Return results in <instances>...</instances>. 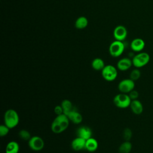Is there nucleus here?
<instances>
[{
    "mask_svg": "<svg viewBox=\"0 0 153 153\" xmlns=\"http://www.w3.org/2000/svg\"><path fill=\"white\" fill-rule=\"evenodd\" d=\"M70 121H72L75 124H79L82 121V116L80 112L75 109L71 111L67 115Z\"/></svg>",
    "mask_w": 153,
    "mask_h": 153,
    "instance_id": "ddd939ff",
    "label": "nucleus"
},
{
    "mask_svg": "<svg viewBox=\"0 0 153 153\" xmlns=\"http://www.w3.org/2000/svg\"><path fill=\"white\" fill-rule=\"evenodd\" d=\"M134 81L129 78H125L122 79L118 84V90L123 93H129L131 91L134 89Z\"/></svg>",
    "mask_w": 153,
    "mask_h": 153,
    "instance_id": "0eeeda50",
    "label": "nucleus"
},
{
    "mask_svg": "<svg viewBox=\"0 0 153 153\" xmlns=\"http://www.w3.org/2000/svg\"><path fill=\"white\" fill-rule=\"evenodd\" d=\"M19 115L16 110L13 109H9L5 112L4 115V124L10 129L16 127L19 124Z\"/></svg>",
    "mask_w": 153,
    "mask_h": 153,
    "instance_id": "f03ea898",
    "label": "nucleus"
},
{
    "mask_svg": "<svg viewBox=\"0 0 153 153\" xmlns=\"http://www.w3.org/2000/svg\"><path fill=\"white\" fill-rule=\"evenodd\" d=\"M141 76V72L138 69V68H136L133 69L130 74V78L134 81L138 80Z\"/></svg>",
    "mask_w": 153,
    "mask_h": 153,
    "instance_id": "5701e85b",
    "label": "nucleus"
},
{
    "mask_svg": "<svg viewBox=\"0 0 153 153\" xmlns=\"http://www.w3.org/2000/svg\"><path fill=\"white\" fill-rule=\"evenodd\" d=\"M131 102L128 94L119 93L115 95L113 99V103L115 106L120 109H125L130 106Z\"/></svg>",
    "mask_w": 153,
    "mask_h": 153,
    "instance_id": "7ed1b4c3",
    "label": "nucleus"
},
{
    "mask_svg": "<svg viewBox=\"0 0 153 153\" xmlns=\"http://www.w3.org/2000/svg\"><path fill=\"white\" fill-rule=\"evenodd\" d=\"M113 35L115 40L123 41H124L127 36V29L122 25H118L115 27Z\"/></svg>",
    "mask_w": 153,
    "mask_h": 153,
    "instance_id": "1a4fd4ad",
    "label": "nucleus"
},
{
    "mask_svg": "<svg viewBox=\"0 0 153 153\" xmlns=\"http://www.w3.org/2000/svg\"><path fill=\"white\" fill-rule=\"evenodd\" d=\"M19 150L20 146L18 142L11 140L7 144L5 153H19Z\"/></svg>",
    "mask_w": 153,
    "mask_h": 153,
    "instance_id": "f3484780",
    "label": "nucleus"
},
{
    "mask_svg": "<svg viewBox=\"0 0 153 153\" xmlns=\"http://www.w3.org/2000/svg\"><path fill=\"white\" fill-rule=\"evenodd\" d=\"M132 149V144L130 141L125 140L118 148L119 153H130Z\"/></svg>",
    "mask_w": 153,
    "mask_h": 153,
    "instance_id": "412c9836",
    "label": "nucleus"
},
{
    "mask_svg": "<svg viewBox=\"0 0 153 153\" xmlns=\"http://www.w3.org/2000/svg\"><path fill=\"white\" fill-rule=\"evenodd\" d=\"M76 135L78 137H80L81 138L84 139L85 140H87L90 137H91L92 136V131L91 129L85 126H82L79 127L77 130H76Z\"/></svg>",
    "mask_w": 153,
    "mask_h": 153,
    "instance_id": "9b49d317",
    "label": "nucleus"
},
{
    "mask_svg": "<svg viewBox=\"0 0 153 153\" xmlns=\"http://www.w3.org/2000/svg\"><path fill=\"white\" fill-rule=\"evenodd\" d=\"M132 65V60L128 57H124L118 61L117 63V68L121 71H126L128 70Z\"/></svg>",
    "mask_w": 153,
    "mask_h": 153,
    "instance_id": "9d476101",
    "label": "nucleus"
},
{
    "mask_svg": "<svg viewBox=\"0 0 153 153\" xmlns=\"http://www.w3.org/2000/svg\"><path fill=\"white\" fill-rule=\"evenodd\" d=\"M98 146L99 144L97 140L91 137L86 140L85 149L88 152H93L97 149Z\"/></svg>",
    "mask_w": 153,
    "mask_h": 153,
    "instance_id": "dca6fc26",
    "label": "nucleus"
},
{
    "mask_svg": "<svg viewBox=\"0 0 153 153\" xmlns=\"http://www.w3.org/2000/svg\"><path fill=\"white\" fill-rule=\"evenodd\" d=\"M88 24V19L84 16H81L76 20L75 22V26L78 29H83L87 26Z\"/></svg>",
    "mask_w": 153,
    "mask_h": 153,
    "instance_id": "6ab92c4d",
    "label": "nucleus"
},
{
    "mask_svg": "<svg viewBox=\"0 0 153 153\" xmlns=\"http://www.w3.org/2000/svg\"><path fill=\"white\" fill-rule=\"evenodd\" d=\"M27 142L30 149L34 151H41L44 148L45 145L42 138L38 136H32Z\"/></svg>",
    "mask_w": 153,
    "mask_h": 153,
    "instance_id": "6e6552de",
    "label": "nucleus"
},
{
    "mask_svg": "<svg viewBox=\"0 0 153 153\" xmlns=\"http://www.w3.org/2000/svg\"><path fill=\"white\" fill-rule=\"evenodd\" d=\"M150 60V56L146 52H140L136 54L132 59L133 65L136 68H140L146 65Z\"/></svg>",
    "mask_w": 153,
    "mask_h": 153,
    "instance_id": "39448f33",
    "label": "nucleus"
},
{
    "mask_svg": "<svg viewBox=\"0 0 153 153\" xmlns=\"http://www.w3.org/2000/svg\"><path fill=\"white\" fill-rule=\"evenodd\" d=\"M60 105L63 108V114L65 115H67L69 112H70L71 111L75 109L71 101H70L68 99L63 100L61 102Z\"/></svg>",
    "mask_w": 153,
    "mask_h": 153,
    "instance_id": "aec40b11",
    "label": "nucleus"
},
{
    "mask_svg": "<svg viewBox=\"0 0 153 153\" xmlns=\"http://www.w3.org/2000/svg\"><path fill=\"white\" fill-rule=\"evenodd\" d=\"M124 48L125 47L123 41L115 40L110 44L109 47V53L111 56L114 57H118L123 53Z\"/></svg>",
    "mask_w": 153,
    "mask_h": 153,
    "instance_id": "423d86ee",
    "label": "nucleus"
},
{
    "mask_svg": "<svg viewBox=\"0 0 153 153\" xmlns=\"http://www.w3.org/2000/svg\"><path fill=\"white\" fill-rule=\"evenodd\" d=\"M85 141L83 138L77 136L71 142V147L75 151H79L85 149Z\"/></svg>",
    "mask_w": 153,
    "mask_h": 153,
    "instance_id": "f8f14e48",
    "label": "nucleus"
},
{
    "mask_svg": "<svg viewBox=\"0 0 153 153\" xmlns=\"http://www.w3.org/2000/svg\"><path fill=\"white\" fill-rule=\"evenodd\" d=\"M69 122L66 115L62 114L56 115L51 124V130L55 134H60L68 128Z\"/></svg>",
    "mask_w": 153,
    "mask_h": 153,
    "instance_id": "f257e3e1",
    "label": "nucleus"
},
{
    "mask_svg": "<svg viewBox=\"0 0 153 153\" xmlns=\"http://www.w3.org/2000/svg\"><path fill=\"white\" fill-rule=\"evenodd\" d=\"M10 130V128L8 127H7L5 124H1L0 126V136L1 137L7 136Z\"/></svg>",
    "mask_w": 153,
    "mask_h": 153,
    "instance_id": "393cba45",
    "label": "nucleus"
},
{
    "mask_svg": "<svg viewBox=\"0 0 153 153\" xmlns=\"http://www.w3.org/2000/svg\"><path fill=\"white\" fill-rule=\"evenodd\" d=\"M54 113L56 114V115H59L63 114V108L61 106V105L56 106L54 107Z\"/></svg>",
    "mask_w": 153,
    "mask_h": 153,
    "instance_id": "bb28decb",
    "label": "nucleus"
},
{
    "mask_svg": "<svg viewBox=\"0 0 153 153\" xmlns=\"http://www.w3.org/2000/svg\"><path fill=\"white\" fill-rule=\"evenodd\" d=\"M105 66L104 61L99 57L95 58L91 62V67L92 68L97 71H102L103 68Z\"/></svg>",
    "mask_w": 153,
    "mask_h": 153,
    "instance_id": "a211bd4d",
    "label": "nucleus"
},
{
    "mask_svg": "<svg viewBox=\"0 0 153 153\" xmlns=\"http://www.w3.org/2000/svg\"><path fill=\"white\" fill-rule=\"evenodd\" d=\"M145 46V41L139 38L134 39L130 44L131 49L135 52H140Z\"/></svg>",
    "mask_w": 153,
    "mask_h": 153,
    "instance_id": "4468645a",
    "label": "nucleus"
},
{
    "mask_svg": "<svg viewBox=\"0 0 153 153\" xmlns=\"http://www.w3.org/2000/svg\"><path fill=\"white\" fill-rule=\"evenodd\" d=\"M103 78L109 82L114 81L118 76V71L117 68L112 65H107L101 71Z\"/></svg>",
    "mask_w": 153,
    "mask_h": 153,
    "instance_id": "20e7f679",
    "label": "nucleus"
},
{
    "mask_svg": "<svg viewBox=\"0 0 153 153\" xmlns=\"http://www.w3.org/2000/svg\"><path fill=\"white\" fill-rule=\"evenodd\" d=\"M130 98L131 99V100H136L139 97V92L137 90H135L134 89L131 91L129 93H128Z\"/></svg>",
    "mask_w": 153,
    "mask_h": 153,
    "instance_id": "a878e982",
    "label": "nucleus"
},
{
    "mask_svg": "<svg viewBox=\"0 0 153 153\" xmlns=\"http://www.w3.org/2000/svg\"><path fill=\"white\" fill-rule=\"evenodd\" d=\"M19 137L23 140L28 141L32 136L30 132L28 130L26 129H22L20 130L19 132Z\"/></svg>",
    "mask_w": 153,
    "mask_h": 153,
    "instance_id": "4be33fe9",
    "label": "nucleus"
},
{
    "mask_svg": "<svg viewBox=\"0 0 153 153\" xmlns=\"http://www.w3.org/2000/svg\"><path fill=\"white\" fill-rule=\"evenodd\" d=\"M132 112L136 115H140L143 112V106L142 102L138 99L131 100L130 106Z\"/></svg>",
    "mask_w": 153,
    "mask_h": 153,
    "instance_id": "2eb2a0df",
    "label": "nucleus"
},
{
    "mask_svg": "<svg viewBox=\"0 0 153 153\" xmlns=\"http://www.w3.org/2000/svg\"><path fill=\"white\" fill-rule=\"evenodd\" d=\"M123 137L125 140L130 141L132 137V131L128 128H126L123 132Z\"/></svg>",
    "mask_w": 153,
    "mask_h": 153,
    "instance_id": "b1692460",
    "label": "nucleus"
}]
</instances>
